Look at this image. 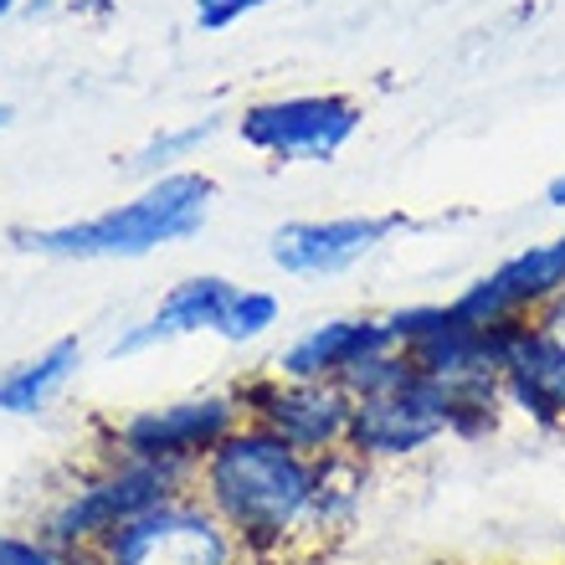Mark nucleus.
Listing matches in <instances>:
<instances>
[{"instance_id": "1", "label": "nucleus", "mask_w": 565, "mask_h": 565, "mask_svg": "<svg viewBox=\"0 0 565 565\" xmlns=\"http://www.w3.org/2000/svg\"><path fill=\"white\" fill-rule=\"evenodd\" d=\"M313 473H319L313 458L294 452L273 431L242 422L237 431L222 437V447H211L201 458L191 489L232 530L247 565H257L294 545H309Z\"/></svg>"}, {"instance_id": "2", "label": "nucleus", "mask_w": 565, "mask_h": 565, "mask_svg": "<svg viewBox=\"0 0 565 565\" xmlns=\"http://www.w3.org/2000/svg\"><path fill=\"white\" fill-rule=\"evenodd\" d=\"M391 344L412 355L422 375L443 391L447 402V437L478 443L504 417V334L509 324H473L452 303H417V309L386 313Z\"/></svg>"}, {"instance_id": "3", "label": "nucleus", "mask_w": 565, "mask_h": 565, "mask_svg": "<svg viewBox=\"0 0 565 565\" xmlns=\"http://www.w3.org/2000/svg\"><path fill=\"white\" fill-rule=\"evenodd\" d=\"M211 201L216 180L206 170H170L149 180L135 201L98 211L88 222L15 232V247L42 257H145L154 247L195 237L211 216Z\"/></svg>"}, {"instance_id": "4", "label": "nucleus", "mask_w": 565, "mask_h": 565, "mask_svg": "<svg viewBox=\"0 0 565 565\" xmlns=\"http://www.w3.org/2000/svg\"><path fill=\"white\" fill-rule=\"evenodd\" d=\"M185 489H191L185 473H170V468H154V462L139 458H119V452H98L88 473H77L57 493V504L46 509L36 535H46L67 555H93L119 524H129L149 504Z\"/></svg>"}, {"instance_id": "5", "label": "nucleus", "mask_w": 565, "mask_h": 565, "mask_svg": "<svg viewBox=\"0 0 565 565\" xmlns=\"http://www.w3.org/2000/svg\"><path fill=\"white\" fill-rule=\"evenodd\" d=\"M242 427V406L232 391H206V396H180L164 406H139L129 417L104 427V452L119 458H139L170 473L195 478L201 458L211 447H222L226 431Z\"/></svg>"}, {"instance_id": "6", "label": "nucleus", "mask_w": 565, "mask_h": 565, "mask_svg": "<svg viewBox=\"0 0 565 565\" xmlns=\"http://www.w3.org/2000/svg\"><path fill=\"white\" fill-rule=\"evenodd\" d=\"M93 555L98 565H247L232 530L201 504L195 489L149 504L145 514L119 524Z\"/></svg>"}, {"instance_id": "7", "label": "nucleus", "mask_w": 565, "mask_h": 565, "mask_svg": "<svg viewBox=\"0 0 565 565\" xmlns=\"http://www.w3.org/2000/svg\"><path fill=\"white\" fill-rule=\"evenodd\" d=\"M242 406V422L273 431L282 443L303 452V458H329L350 447V391L334 381H288L278 371H257L232 386Z\"/></svg>"}, {"instance_id": "8", "label": "nucleus", "mask_w": 565, "mask_h": 565, "mask_svg": "<svg viewBox=\"0 0 565 565\" xmlns=\"http://www.w3.org/2000/svg\"><path fill=\"white\" fill-rule=\"evenodd\" d=\"M360 104L344 93H288L242 108V145L263 160H334L360 135Z\"/></svg>"}, {"instance_id": "9", "label": "nucleus", "mask_w": 565, "mask_h": 565, "mask_svg": "<svg viewBox=\"0 0 565 565\" xmlns=\"http://www.w3.org/2000/svg\"><path fill=\"white\" fill-rule=\"evenodd\" d=\"M447 437V402L427 375H412L386 396H360L350 412V452L375 462H406Z\"/></svg>"}, {"instance_id": "10", "label": "nucleus", "mask_w": 565, "mask_h": 565, "mask_svg": "<svg viewBox=\"0 0 565 565\" xmlns=\"http://www.w3.org/2000/svg\"><path fill=\"white\" fill-rule=\"evenodd\" d=\"M561 294H565V237H551L514 253L483 278H473L452 298V309L462 319H473V324H520V319L545 313Z\"/></svg>"}, {"instance_id": "11", "label": "nucleus", "mask_w": 565, "mask_h": 565, "mask_svg": "<svg viewBox=\"0 0 565 565\" xmlns=\"http://www.w3.org/2000/svg\"><path fill=\"white\" fill-rule=\"evenodd\" d=\"M504 412H520L524 422L555 431L565 427V334L545 319H520L504 334Z\"/></svg>"}, {"instance_id": "12", "label": "nucleus", "mask_w": 565, "mask_h": 565, "mask_svg": "<svg viewBox=\"0 0 565 565\" xmlns=\"http://www.w3.org/2000/svg\"><path fill=\"white\" fill-rule=\"evenodd\" d=\"M396 216H329V222H288L273 232V263L294 278H329L365 263L396 232Z\"/></svg>"}, {"instance_id": "13", "label": "nucleus", "mask_w": 565, "mask_h": 565, "mask_svg": "<svg viewBox=\"0 0 565 565\" xmlns=\"http://www.w3.org/2000/svg\"><path fill=\"white\" fill-rule=\"evenodd\" d=\"M232 298H237V282L222 278V273H201V278L175 282V288L160 298V309L119 334L114 360L145 355V350H160V344L185 340V334H216L226 309H232Z\"/></svg>"}, {"instance_id": "14", "label": "nucleus", "mask_w": 565, "mask_h": 565, "mask_svg": "<svg viewBox=\"0 0 565 565\" xmlns=\"http://www.w3.org/2000/svg\"><path fill=\"white\" fill-rule=\"evenodd\" d=\"M386 344H391L386 319L344 313V319H324V324L303 329V334L273 360V371L288 375V381H334V386H340L360 360L375 355V350H386Z\"/></svg>"}, {"instance_id": "15", "label": "nucleus", "mask_w": 565, "mask_h": 565, "mask_svg": "<svg viewBox=\"0 0 565 565\" xmlns=\"http://www.w3.org/2000/svg\"><path fill=\"white\" fill-rule=\"evenodd\" d=\"M365 493H371V462L365 458H355L350 447L319 458V473H313V509H309V545L334 551V545L360 524Z\"/></svg>"}, {"instance_id": "16", "label": "nucleus", "mask_w": 565, "mask_h": 565, "mask_svg": "<svg viewBox=\"0 0 565 565\" xmlns=\"http://www.w3.org/2000/svg\"><path fill=\"white\" fill-rule=\"evenodd\" d=\"M77 365H83V340H73V334L46 344L42 355L11 365L0 375V412L6 417H36L42 406H52V396H62V386L77 375Z\"/></svg>"}, {"instance_id": "17", "label": "nucleus", "mask_w": 565, "mask_h": 565, "mask_svg": "<svg viewBox=\"0 0 565 565\" xmlns=\"http://www.w3.org/2000/svg\"><path fill=\"white\" fill-rule=\"evenodd\" d=\"M211 135H216V119L185 124V129H160V135H154L135 154V170H139V175H149V180H154V175H170V170H180V160H191V154L206 145Z\"/></svg>"}, {"instance_id": "18", "label": "nucleus", "mask_w": 565, "mask_h": 565, "mask_svg": "<svg viewBox=\"0 0 565 565\" xmlns=\"http://www.w3.org/2000/svg\"><path fill=\"white\" fill-rule=\"evenodd\" d=\"M412 375H417L412 355H406V350H396V344H386V350H375V355L360 360V365L344 375L340 386L350 391V402H360V396H386V391L406 386Z\"/></svg>"}, {"instance_id": "19", "label": "nucleus", "mask_w": 565, "mask_h": 565, "mask_svg": "<svg viewBox=\"0 0 565 565\" xmlns=\"http://www.w3.org/2000/svg\"><path fill=\"white\" fill-rule=\"evenodd\" d=\"M273 324H278V298L263 294V288H237V298H232V309H226L216 334H222L226 344H253V340H263Z\"/></svg>"}, {"instance_id": "20", "label": "nucleus", "mask_w": 565, "mask_h": 565, "mask_svg": "<svg viewBox=\"0 0 565 565\" xmlns=\"http://www.w3.org/2000/svg\"><path fill=\"white\" fill-rule=\"evenodd\" d=\"M0 565H73V555L52 545L46 535H21V530H0Z\"/></svg>"}, {"instance_id": "21", "label": "nucleus", "mask_w": 565, "mask_h": 565, "mask_svg": "<svg viewBox=\"0 0 565 565\" xmlns=\"http://www.w3.org/2000/svg\"><path fill=\"white\" fill-rule=\"evenodd\" d=\"M263 6H273V0H195V21H201V31H226Z\"/></svg>"}, {"instance_id": "22", "label": "nucleus", "mask_w": 565, "mask_h": 565, "mask_svg": "<svg viewBox=\"0 0 565 565\" xmlns=\"http://www.w3.org/2000/svg\"><path fill=\"white\" fill-rule=\"evenodd\" d=\"M257 565H334V551H324V545H294V551L273 555V561H257Z\"/></svg>"}, {"instance_id": "23", "label": "nucleus", "mask_w": 565, "mask_h": 565, "mask_svg": "<svg viewBox=\"0 0 565 565\" xmlns=\"http://www.w3.org/2000/svg\"><path fill=\"white\" fill-rule=\"evenodd\" d=\"M540 319H545V324H555V329H561V334H565V294L555 298V303H551V309H545V313H540Z\"/></svg>"}, {"instance_id": "24", "label": "nucleus", "mask_w": 565, "mask_h": 565, "mask_svg": "<svg viewBox=\"0 0 565 565\" xmlns=\"http://www.w3.org/2000/svg\"><path fill=\"white\" fill-rule=\"evenodd\" d=\"M551 206H565V175L551 180Z\"/></svg>"}, {"instance_id": "25", "label": "nucleus", "mask_w": 565, "mask_h": 565, "mask_svg": "<svg viewBox=\"0 0 565 565\" xmlns=\"http://www.w3.org/2000/svg\"><path fill=\"white\" fill-rule=\"evenodd\" d=\"M15 6H21V0H0V21H6V15H11Z\"/></svg>"}, {"instance_id": "26", "label": "nucleus", "mask_w": 565, "mask_h": 565, "mask_svg": "<svg viewBox=\"0 0 565 565\" xmlns=\"http://www.w3.org/2000/svg\"><path fill=\"white\" fill-rule=\"evenodd\" d=\"M6 119H11V108H6V104H0V124H6Z\"/></svg>"}]
</instances>
